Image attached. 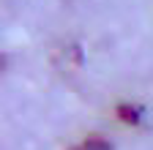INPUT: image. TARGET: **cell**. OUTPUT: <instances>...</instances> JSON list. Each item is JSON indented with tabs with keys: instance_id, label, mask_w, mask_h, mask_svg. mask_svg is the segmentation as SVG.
I'll use <instances>...</instances> for the list:
<instances>
[{
	"instance_id": "1",
	"label": "cell",
	"mask_w": 153,
	"mask_h": 150,
	"mask_svg": "<svg viewBox=\"0 0 153 150\" xmlns=\"http://www.w3.org/2000/svg\"><path fill=\"white\" fill-rule=\"evenodd\" d=\"M71 150H112V145L107 139H101V137H88L85 142H79L76 147H71Z\"/></svg>"
}]
</instances>
